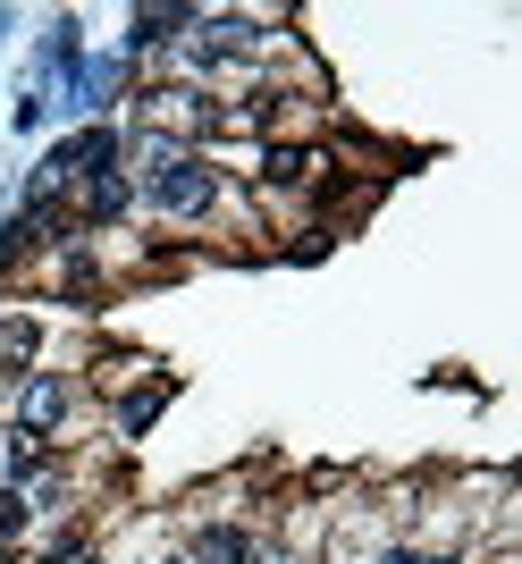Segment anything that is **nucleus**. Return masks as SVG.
I'll list each match as a JSON object with an SVG mask.
<instances>
[{
    "label": "nucleus",
    "instance_id": "1",
    "mask_svg": "<svg viewBox=\"0 0 522 564\" xmlns=\"http://www.w3.org/2000/svg\"><path fill=\"white\" fill-rule=\"evenodd\" d=\"M85 371L68 362H43V371H25L0 388V430H18V438H43V447H68L76 413H85Z\"/></svg>",
    "mask_w": 522,
    "mask_h": 564
},
{
    "label": "nucleus",
    "instance_id": "2",
    "mask_svg": "<svg viewBox=\"0 0 522 564\" xmlns=\"http://www.w3.org/2000/svg\"><path fill=\"white\" fill-rule=\"evenodd\" d=\"M168 397H177V371H143L135 388H119V397H101V430H110V447H135L143 430L168 413Z\"/></svg>",
    "mask_w": 522,
    "mask_h": 564
},
{
    "label": "nucleus",
    "instance_id": "3",
    "mask_svg": "<svg viewBox=\"0 0 522 564\" xmlns=\"http://www.w3.org/2000/svg\"><path fill=\"white\" fill-rule=\"evenodd\" d=\"M43 127H51V94L18 76V94H9V135H25V143H34Z\"/></svg>",
    "mask_w": 522,
    "mask_h": 564
},
{
    "label": "nucleus",
    "instance_id": "4",
    "mask_svg": "<svg viewBox=\"0 0 522 564\" xmlns=\"http://www.w3.org/2000/svg\"><path fill=\"white\" fill-rule=\"evenodd\" d=\"M9 25H18V9H0V51H9Z\"/></svg>",
    "mask_w": 522,
    "mask_h": 564
}]
</instances>
